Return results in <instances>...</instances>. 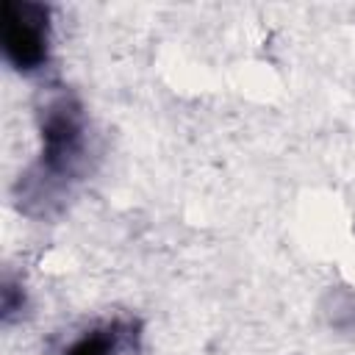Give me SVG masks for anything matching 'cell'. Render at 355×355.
I'll return each mask as SVG.
<instances>
[{
	"label": "cell",
	"mask_w": 355,
	"mask_h": 355,
	"mask_svg": "<svg viewBox=\"0 0 355 355\" xmlns=\"http://www.w3.org/2000/svg\"><path fill=\"white\" fill-rule=\"evenodd\" d=\"M136 338L133 322H108L75 338L64 355H119Z\"/></svg>",
	"instance_id": "cell-3"
},
{
	"label": "cell",
	"mask_w": 355,
	"mask_h": 355,
	"mask_svg": "<svg viewBox=\"0 0 355 355\" xmlns=\"http://www.w3.org/2000/svg\"><path fill=\"white\" fill-rule=\"evenodd\" d=\"M42 153L33 172L22 180V200H50L67 186L86 158V116L69 92H55L42 108Z\"/></svg>",
	"instance_id": "cell-1"
},
{
	"label": "cell",
	"mask_w": 355,
	"mask_h": 355,
	"mask_svg": "<svg viewBox=\"0 0 355 355\" xmlns=\"http://www.w3.org/2000/svg\"><path fill=\"white\" fill-rule=\"evenodd\" d=\"M0 39L6 58L19 72H36L50 55V8L28 0L0 6Z\"/></svg>",
	"instance_id": "cell-2"
}]
</instances>
